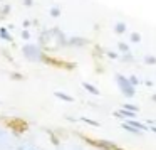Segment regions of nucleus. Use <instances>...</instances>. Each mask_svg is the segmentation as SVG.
I'll list each match as a JSON object with an SVG mask.
<instances>
[{"mask_svg":"<svg viewBox=\"0 0 156 150\" xmlns=\"http://www.w3.org/2000/svg\"><path fill=\"white\" fill-rule=\"evenodd\" d=\"M84 88H86V89H87V91H91V93H94V95H99V91H98V89H96V88H92V86H91V84H84Z\"/></svg>","mask_w":156,"mask_h":150,"instance_id":"5","label":"nucleus"},{"mask_svg":"<svg viewBox=\"0 0 156 150\" xmlns=\"http://www.w3.org/2000/svg\"><path fill=\"white\" fill-rule=\"evenodd\" d=\"M124 110H131V111H138V106H134V105H126V106H124Z\"/></svg>","mask_w":156,"mask_h":150,"instance_id":"7","label":"nucleus"},{"mask_svg":"<svg viewBox=\"0 0 156 150\" xmlns=\"http://www.w3.org/2000/svg\"><path fill=\"white\" fill-rule=\"evenodd\" d=\"M98 145L102 147V148H114V145H112V143H109V142H98Z\"/></svg>","mask_w":156,"mask_h":150,"instance_id":"4","label":"nucleus"},{"mask_svg":"<svg viewBox=\"0 0 156 150\" xmlns=\"http://www.w3.org/2000/svg\"><path fill=\"white\" fill-rule=\"evenodd\" d=\"M82 122L89 123V125H94V126H99V123H98V122H94V120H89V118H82Z\"/></svg>","mask_w":156,"mask_h":150,"instance_id":"6","label":"nucleus"},{"mask_svg":"<svg viewBox=\"0 0 156 150\" xmlns=\"http://www.w3.org/2000/svg\"><path fill=\"white\" fill-rule=\"evenodd\" d=\"M118 32H124V25L122 24H118Z\"/></svg>","mask_w":156,"mask_h":150,"instance_id":"8","label":"nucleus"},{"mask_svg":"<svg viewBox=\"0 0 156 150\" xmlns=\"http://www.w3.org/2000/svg\"><path fill=\"white\" fill-rule=\"evenodd\" d=\"M55 96H57V98H61V99H64V101H72V98L71 96H67V95H64V93H55Z\"/></svg>","mask_w":156,"mask_h":150,"instance_id":"3","label":"nucleus"},{"mask_svg":"<svg viewBox=\"0 0 156 150\" xmlns=\"http://www.w3.org/2000/svg\"><path fill=\"white\" fill-rule=\"evenodd\" d=\"M119 81H121L122 83V84H121V88H122V91H124L126 93V95H129V96H133V93H134V91H133V88H131V86H129L128 84V81H126V79L124 78H121V76H119Z\"/></svg>","mask_w":156,"mask_h":150,"instance_id":"1","label":"nucleus"},{"mask_svg":"<svg viewBox=\"0 0 156 150\" xmlns=\"http://www.w3.org/2000/svg\"><path fill=\"white\" fill-rule=\"evenodd\" d=\"M151 130H153V132H156V126H153V128H151Z\"/></svg>","mask_w":156,"mask_h":150,"instance_id":"9","label":"nucleus"},{"mask_svg":"<svg viewBox=\"0 0 156 150\" xmlns=\"http://www.w3.org/2000/svg\"><path fill=\"white\" fill-rule=\"evenodd\" d=\"M128 125H131V126H134V128H138L139 132H141V130H146V125H143V123H138V122H133V120H129Z\"/></svg>","mask_w":156,"mask_h":150,"instance_id":"2","label":"nucleus"}]
</instances>
